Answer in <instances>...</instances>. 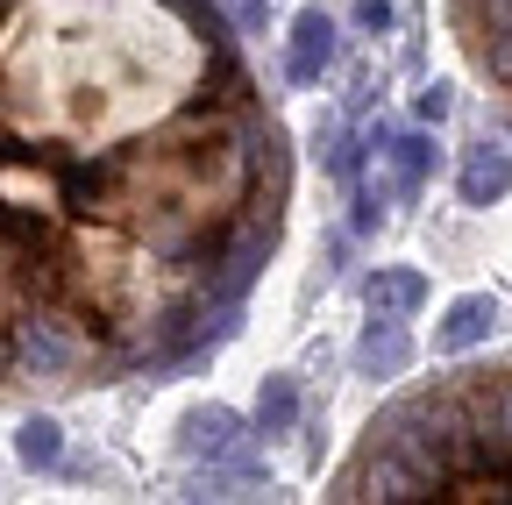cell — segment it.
Listing matches in <instances>:
<instances>
[{
  "label": "cell",
  "mask_w": 512,
  "mask_h": 505,
  "mask_svg": "<svg viewBox=\"0 0 512 505\" xmlns=\"http://www.w3.org/2000/svg\"><path fill=\"white\" fill-rule=\"evenodd\" d=\"M285 207V121L214 0H0V399L221 342Z\"/></svg>",
  "instance_id": "1"
},
{
  "label": "cell",
  "mask_w": 512,
  "mask_h": 505,
  "mask_svg": "<svg viewBox=\"0 0 512 505\" xmlns=\"http://www.w3.org/2000/svg\"><path fill=\"white\" fill-rule=\"evenodd\" d=\"M328 498L512 505V370H456L392 399L328 477Z\"/></svg>",
  "instance_id": "2"
},
{
  "label": "cell",
  "mask_w": 512,
  "mask_h": 505,
  "mask_svg": "<svg viewBox=\"0 0 512 505\" xmlns=\"http://www.w3.org/2000/svg\"><path fill=\"white\" fill-rule=\"evenodd\" d=\"M448 29L477 65V79L498 93V107L512 114V0H448Z\"/></svg>",
  "instance_id": "3"
},
{
  "label": "cell",
  "mask_w": 512,
  "mask_h": 505,
  "mask_svg": "<svg viewBox=\"0 0 512 505\" xmlns=\"http://www.w3.org/2000/svg\"><path fill=\"white\" fill-rule=\"evenodd\" d=\"M328 65H335V22L320 15V8H306V15L292 22V57H285V72H292L299 86H313Z\"/></svg>",
  "instance_id": "4"
},
{
  "label": "cell",
  "mask_w": 512,
  "mask_h": 505,
  "mask_svg": "<svg viewBox=\"0 0 512 505\" xmlns=\"http://www.w3.org/2000/svg\"><path fill=\"white\" fill-rule=\"evenodd\" d=\"M491 328H498V299H491V292H470V299H456V306H448V321L434 328V349H441V356L477 349Z\"/></svg>",
  "instance_id": "5"
},
{
  "label": "cell",
  "mask_w": 512,
  "mask_h": 505,
  "mask_svg": "<svg viewBox=\"0 0 512 505\" xmlns=\"http://www.w3.org/2000/svg\"><path fill=\"white\" fill-rule=\"evenodd\" d=\"M406 356H413V342L399 335V321H392V313H377V328L363 335L356 363H363L370 377H399V370H406Z\"/></svg>",
  "instance_id": "6"
},
{
  "label": "cell",
  "mask_w": 512,
  "mask_h": 505,
  "mask_svg": "<svg viewBox=\"0 0 512 505\" xmlns=\"http://www.w3.org/2000/svg\"><path fill=\"white\" fill-rule=\"evenodd\" d=\"M427 306V278L420 271H377L370 278V313H392V321H406V313Z\"/></svg>",
  "instance_id": "7"
},
{
  "label": "cell",
  "mask_w": 512,
  "mask_h": 505,
  "mask_svg": "<svg viewBox=\"0 0 512 505\" xmlns=\"http://www.w3.org/2000/svg\"><path fill=\"white\" fill-rule=\"evenodd\" d=\"M498 193H512V164L491 157V150H477V157L463 164V200H470V207H491Z\"/></svg>",
  "instance_id": "8"
},
{
  "label": "cell",
  "mask_w": 512,
  "mask_h": 505,
  "mask_svg": "<svg viewBox=\"0 0 512 505\" xmlns=\"http://www.w3.org/2000/svg\"><path fill=\"white\" fill-rule=\"evenodd\" d=\"M292 420H299V385H292V377H264V392H256V427L285 434Z\"/></svg>",
  "instance_id": "9"
},
{
  "label": "cell",
  "mask_w": 512,
  "mask_h": 505,
  "mask_svg": "<svg viewBox=\"0 0 512 505\" xmlns=\"http://www.w3.org/2000/svg\"><path fill=\"white\" fill-rule=\"evenodd\" d=\"M392 171H399V193H420V178L434 171V143L427 136H399L392 143Z\"/></svg>",
  "instance_id": "10"
},
{
  "label": "cell",
  "mask_w": 512,
  "mask_h": 505,
  "mask_svg": "<svg viewBox=\"0 0 512 505\" xmlns=\"http://www.w3.org/2000/svg\"><path fill=\"white\" fill-rule=\"evenodd\" d=\"M185 434H192V449H207V456H228V441H235V413L207 406V413H192V420H185Z\"/></svg>",
  "instance_id": "11"
},
{
  "label": "cell",
  "mask_w": 512,
  "mask_h": 505,
  "mask_svg": "<svg viewBox=\"0 0 512 505\" xmlns=\"http://www.w3.org/2000/svg\"><path fill=\"white\" fill-rule=\"evenodd\" d=\"M15 449H22V463H57V420H29L22 434H15Z\"/></svg>",
  "instance_id": "12"
},
{
  "label": "cell",
  "mask_w": 512,
  "mask_h": 505,
  "mask_svg": "<svg viewBox=\"0 0 512 505\" xmlns=\"http://www.w3.org/2000/svg\"><path fill=\"white\" fill-rule=\"evenodd\" d=\"M221 15H228L242 36H264V22H271V8H264V0H221Z\"/></svg>",
  "instance_id": "13"
},
{
  "label": "cell",
  "mask_w": 512,
  "mask_h": 505,
  "mask_svg": "<svg viewBox=\"0 0 512 505\" xmlns=\"http://www.w3.org/2000/svg\"><path fill=\"white\" fill-rule=\"evenodd\" d=\"M356 22H363V29H384V22H392V8H384V0H356Z\"/></svg>",
  "instance_id": "14"
},
{
  "label": "cell",
  "mask_w": 512,
  "mask_h": 505,
  "mask_svg": "<svg viewBox=\"0 0 512 505\" xmlns=\"http://www.w3.org/2000/svg\"><path fill=\"white\" fill-rule=\"evenodd\" d=\"M420 114L441 121V114H448V86H427V93H420Z\"/></svg>",
  "instance_id": "15"
}]
</instances>
